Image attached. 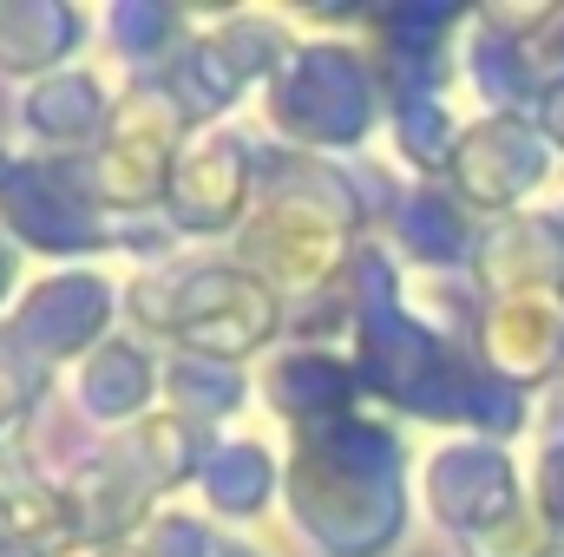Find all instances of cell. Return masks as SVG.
Wrapping results in <instances>:
<instances>
[{
	"mask_svg": "<svg viewBox=\"0 0 564 557\" xmlns=\"http://www.w3.org/2000/svg\"><path fill=\"white\" fill-rule=\"evenodd\" d=\"M197 505H204V518L257 525L263 512L282 505V452L263 433H217L204 479H197Z\"/></svg>",
	"mask_w": 564,
	"mask_h": 557,
	"instance_id": "20",
	"label": "cell"
},
{
	"mask_svg": "<svg viewBox=\"0 0 564 557\" xmlns=\"http://www.w3.org/2000/svg\"><path fill=\"white\" fill-rule=\"evenodd\" d=\"M112 446L126 452V466L139 472L144 485L158 492V505H177L184 492H197L204 459H210V433L191 426V419H177L171 407H158V414H144L139 426L112 433Z\"/></svg>",
	"mask_w": 564,
	"mask_h": 557,
	"instance_id": "21",
	"label": "cell"
},
{
	"mask_svg": "<svg viewBox=\"0 0 564 557\" xmlns=\"http://www.w3.org/2000/svg\"><path fill=\"white\" fill-rule=\"evenodd\" d=\"M217 557H270L263 545H250L243 532H224V545H217Z\"/></svg>",
	"mask_w": 564,
	"mask_h": 557,
	"instance_id": "31",
	"label": "cell"
},
{
	"mask_svg": "<svg viewBox=\"0 0 564 557\" xmlns=\"http://www.w3.org/2000/svg\"><path fill=\"white\" fill-rule=\"evenodd\" d=\"M532 119H539V132H545V139L558 144V157H564V86H552V92H539Z\"/></svg>",
	"mask_w": 564,
	"mask_h": 557,
	"instance_id": "29",
	"label": "cell"
},
{
	"mask_svg": "<svg viewBox=\"0 0 564 557\" xmlns=\"http://www.w3.org/2000/svg\"><path fill=\"white\" fill-rule=\"evenodd\" d=\"M119 99H126V86H112V73L99 59H79L40 86H20L13 125L33 157H93L119 119Z\"/></svg>",
	"mask_w": 564,
	"mask_h": 557,
	"instance_id": "11",
	"label": "cell"
},
{
	"mask_svg": "<svg viewBox=\"0 0 564 557\" xmlns=\"http://www.w3.org/2000/svg\"><path fill=\"white\" fill-rule=\"evenodd\" d=\"M66 512H73V551H99V545H139V532L164 512L158 492L126 466V452L112 439H93L73 472L59 479Z\"/></svg>",
	"mask_w": 564,
	"mask_h": 557,
	"instance_id": "14",
	"label": "cell"
},
{
	"mask_svg": "<svg viewBox=\"0 0 564 557\" xmlns=\"http://www.w3.org/2000/svg\"><path fill=\"white\" fill-rule=\"evenodd\" d=\"M263 139H250L243 125H210L191 132L171 171V197H164V223L184 243H237L243 223L263 204V171H257Z\"/></svg>",
	"mask_w": 564,
	"mask_h": 557,
	"instance_id": "8",
	"label": "cell"
},
{
	"mask_svg": "<svg viewBox=\"0 0 564 557\" xmlns=\"http://www.w3.org/2000/svg\"><path fill=\"white\" fill-rule=\"evenodd\" d=\"M257 401L282 419V433H302V426H328L341 414H361L368 387H361V368H355L348 348L282 341L276 354L257 368Z\"/></svg>",
	"mask_w": 564,
	"mask_h": 557,
	"instance_id": "15",
	"label": "cell"
},
{
	"mask_svg": "<svg viewBox=\"0 0 564 557\" xmlns=\"http://www.w3.org/2000/svg\"><path fill=\"white\" fill-rule=\"evenodd\" d=\"M66 557H144L139 545H99V551H66Z\"/></svg>",
	"mask_w": 564,
	"mask_h": 557,
	"instance_id": "32",
	"label": "cell"
},
{
	"mask_svg": "<svg viewBox=\"0 0 564 557\" xmlns=\"http://www.w3.org/2000/svg\"><path fill=\"white\" fill-rule=\"evenodd\" d=\"M93 13L73 0H0V79L40 86L86 59Z\"/></svg>",
	"mask_w": 564,
	"mask_h": 557,
	"instance_id": "19",
	"label": "cell"
},
{
	"mask_svg": "<svg viewBox=\"0 0 564 557\" xmlns=\"http://www.w3.org/2000/svg\"><path fill=\"white\" fill-rule=\"evenodd\" d=\"M381 237L394 243V256H401L414 276H473L486 223H479L446 184L408 177V190H401V204H394V217H388Z\"/></svg>",
	"mask_w": 564,
	"mask_h": 557,
	"instance_id": "16",
	"label": "cell"
},
{
	"mask_svg": "<svg viewBox=\"0 0 564 557\" xmlns=\"http://www.w3.org/2000/svg\"><path fill=\"white\" fill-rule=\"evenodd\" d=\"M545 557H564V538H552V551H545Z\"/></svg>",
	"mask_w": 564,
	"mask_h": 557,
	"instance_id": "34",
	"label": "cell"
},
{
	"mask_svg": "<svg viewBox=\"0 0 564 557\" xmlns=\"http://www.w3.org/2000/svg\"><path fill=\"white\" fill-rule=\"evenodd\" d=\"M289 302L237 256H184L177 270V308H171V341L184 354H210L230 368H263L289 341Z\"/></svg>",
	"mask_w": 564,
	"mask_h": 557,
	"instance_id": "4",
	"label": "cell"
},
{
	"mask_svg": "<svg viewBox=\"0 0 564 557\" xmlns=\"http://www.w3.org/2000/svg\"><path fill=\"white\" fill-rule=\"evenodd\" d=\"M282 518L315 557H401L414 532V459L401 419L361 407L282 433Z\"/></svg>",
	"mask_w": 564,
	"mask_h": 557,
	"instance_id": "1",
	"label": "cell"
},
{
	"mask_svg": "<svg viewBox=\"0 0 564 557\" xmlns=\"http://www.w3.org/2000/svg\"><path fill=\"white\" fill-rule=\"evenodd\" d=\"M20 164H26V151H20V144H7V139H0V190H7L13 177H20Z\"/></svg>",
	"mask_w": 564,
	"mask_h": 557,
	"instance_id": "30",
	"label": "cell"
},
{
	"mask_svg": "<svg viewBox=\"0 0 564 557\" xmlns=\"http://www.w3.org/2000/svg\"><path fill=\"white\" fill-rule=\"evenodd\" d=\"M348 302H355L348 354L361 368L368 401H381V414L394 419H426V426L453 433V407L473 374V354L453 348L446 335H433L408 308V263L394 256L388 237H368L355 250Z\"/></svg>",
	"mask_w": 564,
	"mask_h": 557,
	"instance_id": "2",
	"label": "cell"
},
{
	"mask_svg": "<svg viewBox=\"0 0 564 557\" xmlns=\"http://www.w3.org/2000/svg\"><path fill=\"white\" fill-rule=\"evenodd\" d=\"M459 132H466V119H459L453 92H440V86H388V139H394V157L414 177L446 184Z\"/></svg>",
	"mask_w": 564,
	"mask_h": 557,
	"instance_id": "23",
	"label": "cell"
},
{
	"mask_svg": "<svg viewBox=\"0 0 564 557\" xmlns=\"http://www.w3.org/2000/svg\"><path fill=\"white\" fill-rule=\"evenodd\" d=\"M558 217H564V204H558Z\"/></svg>",
	"mask_w": 564,
	"mask_h": 557,
	"instance_id": "35",
	"label": "cell"
},
{
	"mask_svg": "<svg viewBox=\"0 0 564 557\" xmlns=\"http://www.w3.org/2000/svg\"><path fill=\"white\" fill-rule=\"evenodd\" d=\"M525 66H532V86H539V92L564 86V7H545L539 33L525 40Z\"/></svg>",
	"mask_w": 564,
	"mask_h": 557,
	"instance_id": "27",
	"label": "cell"
},
{
	"mask_svg": "<svg viewBox=\"0 0 564 557\" xmlns=\"http://www.w3.org/2000/svg\"><path fill=\"white\" fill-rule=\"evenodd\" d=\"M414 499L433 518V532L453 545H473L486 532H506L532 518V472L512 459V446L473 439V433H440L414 466Z\"/></svg>",
	"mask_w": 564,
	"mask_h": 557,
	"instance_id": "5",
	"label": "cell"
},
{
	"mask_svg": "<svg viewBox=\"0 0 564 557\" xmlns=\"http://www.w3.org/2000/svg\"><path fill=\"white\" fill-rule=\"evenodd\" d=\"M99 33H106L112 59L126 66V79H151L191 40V13L171 7V0H112L99 13Z\"/></svg>",
	"mask_w": 564,
	"mask_h": 557,
	"instance_id": "24",
	"label": "cell"
},
{
	"mask_svg": "<svg viewBox=\"0 0 564 557\" xmlns=\"http://www.w3.org/2000/svg\"><path fill=\"white\" fill-rule=\"evenodd\" d=\"M0 557H53V551H40V545H0Z\"/></svg>",
	"mask_w": 564,
	"mask_h": 557,
	"instance_id": "33",
	"label": "cell"
},
{
	"mask_svg": "<svg viewBox=\"0 0 564 557\" xmlns=\"http://www.w3.org/2000/svg\"><path fill=\"white\" fill-rule=\"evenodd\" d=\"M20 263H26V256H20V243L7 237V223H0V321H7V308L20 302V288H26V282H20Z\"/></svg>",
	"mask_w": 564,
	"mask_h": 557,
	"instance_id": "28",
	"label": "cell"
},
{
	"mask_svg": "<svg viewBox=\"0 0 564 557\" xmlns=\"http://www.w3.org/2000/svg\"><path fill=\"white\" fill-rule=\"evenodd\" d=\"M217 545H224V532L204 512H191V505H164L139 532L144 557H217Z\"/></svg>",
	"mask_w": 564,
	"mask_h": 557,
	"instance_id": "26",
	"label": "cell"
},
{
	"mask_svg": "<svg viewBox=\"0 0 564 557\" xmlns=\"http://www.w3.org/2000/svg\"><path fill=\"white\" fill-rule=\"evenodd\" d=\"M552 171H558V144L539 132L532 112H479V119H466V132L453 144L446 190L479 223H499V217L539 210L532 197L552 184Z\"/></svg>",
	"mask_w": 564,
	"mask_h": 557,
	"instance_id": "10",
	"label": "cell"
},
{
	"mask_svg": "<svg viewBox=\"0 0 564 557\" xmlns=\"http://www.w3.org/2000/svg\"><path fill=\"white\" fill-rule=\"evenodd\" d=\"M151 86L164 92V106L184 119V132H210V125H237V106L257 92L250 73L230 59V46L217 40L210 20H191V40L151 73Z\"/></svg>",
	"mask_w": 564,
	"mask_h": 557,
	"instance_id": "17",
	"label": "cell"
},
{
	"mask_svg": "<svg viewBox=\"0 0 564 557\" xmlns=\"http://www.w3.org/2000/svg\"><path fill=\"white\" fill-rule=\"evenodd\" d=\"M250 401H257V368H230L210 354L164 348V407L177 419H191L217 439V433H237L230 419H243Z\"/></svg>",
	"mask_w": 564,
	"mask_h": 557,
	"instance_id": "22",
	"label": "cell"
},
{
	"mask_svg": "<svg viewBox=\"0 0 564 557\" xmlns=\"http://www.w3.org/2000/svg\"><path fill=\"white\" fill-rule=\"evenodd\" d=\"M184 119L164 106V92L151 79H126V99H119V119L112 132L99 139V151L86 157L93 171V190L106 204L112 223L126 217H164V197H171V171H177V151H184Z\"/></svg>",
	"mask_w": 564,
	"mask_h": 557,
	"instance_id": "9",
	"label": "cell"
},
{
	"mask_svg": "<svg viewBox=\"0 0 564 557\" xmlns=\"http://www.w3.org/2000/svg\"><path fill=\"white\" fill-rule=\"evenodd\" d=\"M0 223L20 243V256L40 263H112V217L93 190L86 157H33L20 164V177L0 190Z\"/></svg>",
	"mask_w": 564,
	"mask_h": 557,
	"instance_id": "7",
	"label": "cell"
},
{
	"mask_svg": "<svg viewBox=\"0 0 564 557\" xmlns=\"http://www.w3.org/2000/svg\"><path fill=\"white\" fill-rule=\"evenodd\" d=\"M119 321H126V282L99 263H73V270H46L20 288V302L0 321V341L59 381L86 354H99L112 335H126Z\"/></svg>",
	"mask_w": 564,
	"mask_h": 557,
	"instance_id": "6",
	"label": "cell"
},
{
	"mask_svg": "<svg viewBox=\"0 0 564 557\" xmlns=\"http://www.w3.org/2000/svg\"><path fill=\"white\" fill-rule=\"evenodd\" d=\"M525 426H532V394H519L512 381H499V374H486V368L473 361V374H466V387H459V407H453V433L512 446Z\"/></svg>",
	"mask_w": 564,
	"mask_h": 557,
	"instance_id": "25",
	"label": "cell"
},
{
	"mask_svg": "<svg viewBox=\"0 0 564 557\" xmlns=\"http://www.w3.org/2000/svg\"><path fill=\"white\" fill-rule=\"evenodd\" d=\"M473 361L519 394H552L564 381V295H499L479 315Z\"/></svg>",
	"mask_w": 564,
	"mask_h": 557,
	"instance_id": "12",
	"label": "cell"
},
{
	"mask_svg": "<svg viewBox=\"0 0 564 557\" xmlns=\"http://www.w3.org/2000/svg\"><path fill=\"white\" fill-rule=\"evenodd\" d=\"M263 125L289 151L361 157L388 125V73L375 46L348 33H302L282 73L263 86Z\"/></svg>",
	"mask_w": 564,
	"mask_h": 557,
	"instance_id": "3",
	"label": "cell"
},
{
	"mask_svg": "<svg viewBox=\"0 0 564 557\" xmlns=\"http://www.w3.org/2000/svg\"><path fill=\"white\" fill-rule=\"evenodd\" d=\"M473 282L486 302L499 295H564V217L558 210H519L486 223Z\"/></svg>",
	"mask_w": 564,
	"mask_h": 557,
	"instance_id": "18",
	"label": "cell"
},
{
	"mask_svg": "<svg viewBox=\"0 0 564 557\" xmlns=\"http://www.w3.org/2000/svg\"><path fill=\"white\" fill-rule=\"evenodd\" d=\"M59 394H66V407L79 414L86 433L112 439V433H126V426H139L144 414L164 407V348H151V341H139V335L126 328V335H112L99 354H86V361L66 374Z\"/></svg>",
	"mask_w": 564,
	"mask_h": 557,
	"instance_id": "13",
	"label": "cell"
}]
</instances>
